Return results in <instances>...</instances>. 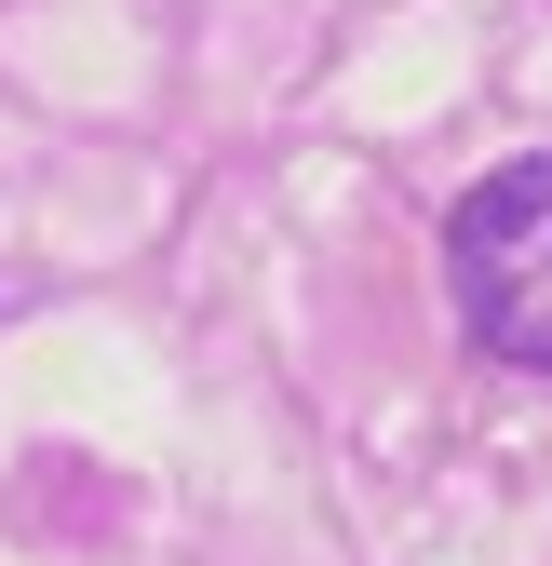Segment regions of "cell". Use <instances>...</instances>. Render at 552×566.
<instances>
[{"label":"cell","mask_w":552,"mask_h":566,"mask_svg":"<svg viewBox=\"0 0 552 566\" xmlns=\"http://www.w3.org/2000/svg\"><path fill=\"white\" fill-rule=\"evenodd\" d=\"M445 283H458V324L486 365L552 378V149H512L499 176L458 189L445 217Z\"/></svg>","instance_id":"obj_1"}]
</instances>
